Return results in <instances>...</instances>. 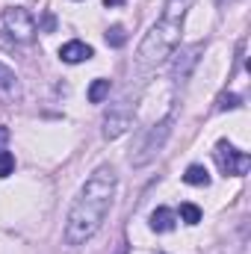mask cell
I'll list each match as a JSON object with an SVG mask.
<instances>
[{
  "label": "cell",
  "mask_w": 251,
  "mask_h": 254,
  "mask_svg": "<svg viewBox=\"0 0 251 254\" xmlns=\"http://www.w3.org/2000/svg\"><path fill=\"white\" fill-rule=\"evenodd\" d=\"M116 172L113 166H101L89 175V181L83 184V190L77 195V201L68 210L65 219V243L68 246H83L86 240H92L98 234V228L104 225L113 198H116Z\"/></svg>",
  "instance_id": "cell-1"
},
{
  "label": "cell",
  "mask_w": 251,
  "mask_h": 254,
  "mask_svg": "<svg viewBox=\"0 0 251 254\" xmlns=\"http://www.w3.org/2000/svg\"><path fill=\"white\" fill-rule=\"evenodd\" d=\"M189 6H192V0H166L160 18L154 21V27L148 30V36L139 45V63L160 65L175 54V48L181 45V33H184Z\"/></svg>",
  "instance_id": "cell-2"
},
{
  "label": "cell",
  "mask_w": 251,
  "mask_h": 254,
  "mask_svg": "<svg viewBox=\"0 0 251 254\" xmlns=\"http://www.w3.org/2000/svg\"><path fill=\"white\" fill-rule=\"evenodd\" d=\"M3 24H6V30H9L18 42H30V39L36 36V18H33L24 6H9V9L3 12Z\"/></svg>",
  "instance_id": "cell-3"
},
{
  "label": "cell",
  "mask_w": 251,
  "mask_h": 254,
  "mask_svg": "<svg viewBox=\"0 0 251 254\" xmlns=\"http://www.w3.org/2000/svg\"><path fill=\"white\" fill-rule=\"evenodd\" d=\"M216 163H219V169L225 172V175H246L251 166V157L246 151H237L234 145H228V142H219L216 145Z\"/></svg>",
  "instance_id": "cell-4"
},
{
  "label": "cell",
  "mask_w": 251,
  "mask_h": 254,
  "mask_svg": "<svg viewBox=\"0 0 251 254\" xmlns=\"http://www.w3.org/2000/svg\"><path fill=\"white\" fill-rule=\"evenodd\" d=\"M18 98H21V86H18L15 71L0 63V101H3V104H12V101H18Z\"/></svg>",
  "instance_id": "cell-5"
},
{
  "label": "cell",
  "mask_w": 251,
  "mask_h": 254,
  "mask_svg": "<svg viewBox=\"0 0 251 254\" xmlns=\"http://www.w3.org/2000/svg\"><path fill=\"white\" fill-rule=\"evenodd\" d=\"M157 127H160V130H154V133H151V139H148V142L142 145V154L136 157V166H142V163H148V160H151V157L157 154V148L163 145V139L169 136V122H163V125H157Z\"/></svg>",
  "instance_id": "cell-6"
},
{
  "label": "cell",
  "mask_w": 251,
  "mask_h": 254,
  "mask_svg": "<svg viewBox=\"0 0 251 254\" xmlns=\"http://www.w3.org/2000/svg\"><path fill=\"white\" fill-rule=\"evenodd\" d=\"M92 48L89 45H83V42H68L63 45V51H60V57H63V63L68 65H77V63H86V60H92Z\"/></svg>",
  "instance_id": "cell-7"
},
{
  "label": "cell",
  "mask_w": 251,
  "mask_h": 254,
  "mask_svg": "<svg viewBox=\"0 0 251 254\" xmlns=\"http://www.w3.org/2000/svg\"><path fill=\"white\" fill-rule=\"evenodd\" d=\"M151 228H154L157 234H169V231L175 228V213H172L169 207H157V210L151 213Z\"/></svg>",
  "instance_id": "cell-8"
},
{
  "label": "cell",
  "mask_w": 251,
  "mask_h": 254,
  "mask_svg": "<svg viewBox=\"0 0 251 254\" xmlns=\"http://www.w3.org/2000/svg\"><path fill=\"white\" fill-rule=\"evenodd\" d=\"M184 181H187L189 187H207V184H210V172H207L204 166H198V163H195V166H189V169H187Z\"/></svg>",
  "instance_id": "cell-9"
},
{
  "label": "cell",
  "mask_w": 251,
  "mask_h": 254,
  "mask_svg": "<svg viewBox=\"0 0 251 254\" xmlns=\"http://www.w3.org/2000/svg\"><path fill=\"white\" fill-rule=\"evenodd\" d=\"M107 95H110V80L101 77V80H95V83L89 86V101H92V104H101Z\"/></svg>",
  "instance_id": "cell-10"
},
{
  "label": "cell",
  "mask_w": 251,
  "mask_h": 254,
  "mask_svg": "<svg viewBox=\"0 0 251 254\" xmlns=\"http://www.w3.org/2000/svg\"><path fill=\"white\" fill-rule=\"evenodd\" d=\"M125 42H127V33H125L122 24H116V27L107 30V45H110V48H122Z\"/></svg>",
  "instance_id": "cell-11"
},
{
  "label": "cell",
  "mask_w": 251,
  "mask_h": 254,
  "mask_svg": "<svg viewBox=\"0 0 251 254\" xmlns=\"http://www.w3.org/2000/svg\"><path fill=\"white\" fill-rule=\"evenodd\" d=\"M181 219H184L187 225H198V222H201V210L187 201V204H181Z\"/></svg>",
  "instance_id": "cell-12"
},
{
  "label": "cell",
  "mask_w": 251,
  "mask_h": 254,
  "mask_svg": "<svg viewBox=\"0 0 251 254\" xmlns=\"http://www.w3.org/2000/svg\"><path fill=\"white\" fill-rule=\"evenodd\" d=\"M12 169H15V157L9 151H0V178H9Z\"/></svg>",
  "instance_id": "cell-13"
},
{
  "label": "cell",
  "mask_w": 251,
  "mask_h": 254,
  "mask_svg": "<svg viewBox=\"0 0 251 254\" xmlns=\"http://www.w3.org/2000/svg\"><path fill=\"white\" fill-rule=\"evenodd\" d=\"M234 107H240V98L237 95H222L219 98V110H234Z\"/></svg>",
  "instance_id": "cell-14"
},
{
  "label": "cell",
  "mask_w": 251,
  "mask_h": 254,
  "mask_svg": "<svg viewBox=\"0 0 251 254\" xmlns=\"http://www.w3.org/2000/svg\"><path fill=\"white\" fill-rule=\"evenodd\" d=\"M42 27H45V30L51 33V30L57 27V21H54V15H45V18H42Z\"/></svg>",
  "instance_id": "cell-15"
},
{
  "label": "cell",
  "mask_w": 251,
  "mask_h": 254,
  "mask_svg": "<svg viewBox=\"0 0 251 254\" xmlns=\"http://www.w3.org/2000/svg\"><path fill=\"white\" fill-rule=\"evenodd\" d=\"M6 142H9V127L0 125V145H6Z\"/></svg>",
  "instance_id": "cell-16"
},
{
  "label": "cell",
  "mask_w": 251,
  "mask_h": 254,
  "mask_svg": "<svg viewBox=\"0 0 251 254\" xmlns=\"http://www.w3.org/2000/svg\"><path fill=\"white\" fill-rule=\"evenodd\" d=\"M125 0H104V6H122Z\"/></svg>",
  "instance_id": "cell-17"
}]
</instances>
